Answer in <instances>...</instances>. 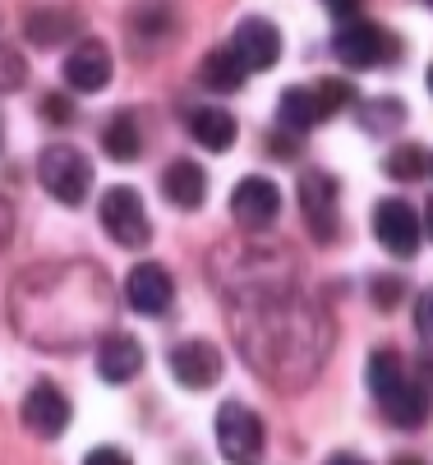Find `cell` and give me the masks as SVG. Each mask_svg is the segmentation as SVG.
I'll use <instances>...</instances> for the list:
<instances>
[{
  "label": "cell",
  "mask_w": 433,
  "mask_h": 465,
  "mask_svg": "<svg viewBox=\"0 0 433 465\" xmlns=\"http://www.w3.org/2000/svg\"><path fill=\"white\" fill-rule=\"evenodd\" d=\"M37 180H42V189L55 198V203L74 208V203H84L88 189H93V166H88V157L74 143H51L37 157Z\"/></svg>",
  "instance_id": "obj_1"
},
{
  "label": "cell",
  "mask_w": 433,
  "mask_h": 465,
  "mask_svg": "<svg viewBox=\"0 0 433 465\" xmlns=\"http://www.w3.org/2000/svg\"><path fill=\"white\" fill-rule=\"evenodd\" d=\"M97 217H102L106 235H111L120 249H139V244H148V235H153L148 208H143L139 189H130V184L106 189V193H102V203H97Z\"/></svg>",
  "instance_id": "obj_2"
},
{
  "label": "cell",
  "mask_w": 433,
  "mask_h": 465,
  "mask_svg": "<svg viewBox=\"0 0 433 465\" xmlns=\"http://www.w3.org/2000/svg\"><path fill=\"white\" fill-rule=\"evenodd\" d=\"M217 447L231 465H259L263 460V447H268V433H263V420L240 406V401H226L217 411Z\"/></svg>",
  "instance_id": "obj_3"
},
{
  "label": "cell",
  "mask_w": 433,
  "mask_h": 465,
  "mask_svg": "<svg viewBox=\"0 0 433 465\" xmlns=\"http://www.w3.org/2000/svg\"><path fill=\"white\" fill-rule=\"evenodd\" d=\"M332 51H337L341 64H350V70H374V64H383L397 46H392V37L379 24H369V19H341L337 24V37H332Z\"/></svg>",
  "instance_id": "obj_4"
},
{
  "label": "cell",
  "mask_w": 433,
  "mask_h": 465,
  "mask_svg": "<svg viewBox=\"0 0 433 465\" xmlns=\"http://www.w3.org/2000/svg\"><path fill=\"white\" fill-rule=\"evenodd\" d=\"M300 213H304V226L319 244L337 240V180L328 171H304L300 175Z\"/></svg>",
  "instance_id": "obj_5"
},
{
  "label": "cell",
  "mask_w": 433,
  "mask_h": 465,
  "mask_svg": "<svg viewBox=\"0 0 433 465\" xmlns=\"http://www.w3.org/2000/svg\"><path fill=\"white\" fill-rule=\"evenodd\" d=\"M374 235L388 253L415 258L419 253V217L406 198H379L374 203Z\"/></svg>",
  "instance_id": "obj_6"
},
{
  "label": "cell",
  "mask_w": 433,
  "mask_h": 465,
  "mask_svg": "<svg viewBox=\"0 0 433 465\" xmlns=\"http://www.w3.org/2000/svg\"><path fill=\"white\" fill-rule=\"evenodd\" d=\"M231 213L244 231H268L277 217H281V189L268 180V175H250L240 180L235 193H231Z\"/></svg>",
  "instance_id": "obj_7"
},
{
  "label": "cell",
  "mask_w": 433,
  "mask_h": 465,
  "mask_svg": "<svg viewBox=\"0 0 433 465\" xmlns=\"http://www.w3.org/2000/svg\"><path fill=\"white\" fill-rule=\"evenodd\" d=\"M231 51H235V60L250 74H268L272 64L281 60V33L268 19H244L235 28V37H231Z\"/></svg>",
  "instance_id": "obj_8"
},
{
  "label": "cell",
  "mask_w": 433,
  "mask_h": 465,
  "mask_svg": "<svg viewBox=\"0 0 433 465\" xmlns=\"http://www.w3.org/2000/svg\"><path fill=\"white\" fill-rule=\"evenodd\" d=\"M24 424L37 433V438H60L70 424V401H65V391H60L55 382H33L28 396H24Z\"/></svg>",
  "instance_id": "obj_9"
},
{
  "label": "cell",
  "mask_w": 433,
  "mask_h": 465,
  "mask_svg": "<svg viewBox=\"0 0 433 465\" xmlns=\"http://www.w3.org/2000/svg\"><path fill=\"white\" fill-rule=\"evenodd\" d=\"M166 364H171V378L190 391H203L221 378V355H217L212 341H180Z\"/></svg>",
  "instance_id": "obj_10"
},
{
  "label": "cell",
  "mask_w": 433,
  "mask_h": 465,
  "mask_svg": "<svg viewBox=\"0 0 433 465\" xmlns=\"http://www.w3.org/2000/svg\"><path fill=\"white\" fill-rule=\"evenodd\" d=\"M125 300H130V309L157 318V313L171 309L175 282H171V272L162 268V262H139V268H130V277H125Z\"/></svg>",
  "instance_id": "obj_11"
},
{
  "label": "cell",
  "mask_w": 433,
  "mask_h": 465,
  "mask_svg": "<svg viewBox=\"0 0 433 465\" xmlns=\"http://www.w3.org/2000/svg\"><path fill=\"white\" fill-rule=\"evenodd\" d=\"M65 84L74 93H102L111 84V51L102 42H79L65 55Z\"/></svg>",
  "instance_id": "obj_12"
},
{
  "label": "cell",
  "mask_w": 433,
  "mask_h": 465,
  "mask_svg": "<svg viewBox=\"0 0 433 465\" xmlns=\"http://www.w3.org/2000/svg\"><path fill=\"white\" fill-rule=\"evenodd\" d=\"M139 369H143V346L130 331H111V337L97 341V373L106 382H130Z\"/></svg>",
  "instance_id": "obj_13"
},
{
  "label": "cell",
  "mask_w": 433,
  "mask_h": 465,
  "mask_svg": "<svg viewBox=\"0 0 433 465\" xmlns=\"http://www.w3.org/2000/svg\"><path fill=\"white\" fill-rule=\"evenodd\" d=\"M162 193L171 198L175 208H199L203 198H208V175H203V166L199 162H190V157H175L166 171H162Z\"/></svg>",
  "instance_id": "obj_14"
},
{
  "label": "cell",
  "mask_w": 433,
  "mask_h": 465,
  "mask_svg": "<svg viewBox=\"0 0 433 465\" xmlns=\"http://www.w3.org/2000/svg\"><path fill=\"white\" fill-rule=\"evenodd\" d=\"M190 134L199 139V148L208 153H231L235 148V134H240V124L226 106H199L190 115Z\"/></svg>",
  "instance_id": "obj_15"
},
{
  "label": "cell",
  "mask_w": 433,
  "mask_h": 465,
  "mask_svg": "<svg viewBox=\"0 0 433 465\" xmlns=\"http://www.w3.org/2000/svg\"><path fill=\"white\" fill-rule=\"evenodd\" d=\"M379 406H383V415H388L397 429H419V424L428 420V411H433L428 387H424V382H410V378H406L397 391H388Z\"/></svg>",
  "instance_id": "obj_16"
},
{
  "label": "cell",
  "mask_w": 433,
  "mask_h": 465,
  "mask_svg": "<svg viewBox=\"0 0 433 465\" xmlns=\"http://www.w3.org/2000/svg\"><path fill=\"white\" fill-rule=\"evenodd\" d=\"M102 148H106V157H115V162H134V157L143 153L139 120H134L130 111H115V115L106 120V129H102Z\"/></svg>",
  "instance_id": "obj_17"
},
{
  "label": "cell",
  "mask_w": 433,
  "mask_h": 465,
  "mask_svg": "<svg viewBox=\"0 0 433 465\" xmlns=\"http://www.w3.org/2000/svg\"><path fill=\"white\" fill-rule=\"evenodd\" d=\"M244 64L235 60V51L231 46H217V51H208L203 55V64H199V79H203V88H212V93H235L240 84H244Z\"/></svg>",
  "instance_id": "obj_18"
},
{
  "label": "cell",
  "mask_w": 433,
  "mask_h": 465,
  "mask_svg": "<svg viewBox=\"0 0 433 465\" xmlns=\"http://www.w3.org/2000/svg\"><path fill=\"white\" fill-rule=\"evenodd\" d=\"M277 120L290 134H304V129L319 124V102H314V88H286L281 102H277Z\"/></svg>",
  "instance_id": "obj_19"
},
{
  "label": "cell",
  "mask_w": 433,
  "mask_h": 465,
  "mask_svg": "<svg viewBox=\"0 0 433 465\" xmlns=\"http://www.w3.org/2000/svg\"><path fill=\"white\" fill-rule=\"evenodd\" d=\"M406 382V369H401V355L397 351H374L369 355V391H374V401H383L388 391H397Z\"/></svg>",
  "instance_id": "obj_20"
},
{
  "label": "cell",
  "mask_w": 433,
  "mask_h": 465,
  "mask_svg": "<svg viewBox=\"0 0 433 465\" xmlns=\"http://www.w3.org/2000/svg\"><path fill=\"white\" fill-rule=\"evenodd\" d=\"M24 28H28V37H33L37 46H51V42H60V37L74 33V19L60 15V10H37V15H28Z\"/></svg>",
  "instance_id": "obj_21"
},
{
  "label": "cell",
  "mask_w": 433,
  "mask_h": 465,
  "mask_svg": "<svg viewBox=\"0 0 433 465\" xmlns=\"http://www.w3.org/2000/svg\"><path fill=\"white\" fill-rule=\"evenodd\" d=\"M383 171H388L392 180H419V175H428V153H424L419 143H401V148L388 153Z\"/></svg>",
  "instance_id": "obj_22"
},
{
  "label": "cell",
  "mask_w": 433,
  "mask_h": 465,
  "mask_svg": "<svg viewBox=\"0 0 433 465\" xmlns=\"http://www.w3.org/2000/svg\"><path fill=\"white\" fill-rule=\"evenodd\" d=\"M314 102H319V120H328V115H337V111H346L355 102V88L346 79H323L314 88Z\"/></svg>",
  "instance_id": "obj_23"
},
{
  "label": "cell",
  "mask_w": 433,
  "mask_h": 465,
  "mask_svg": "<svg viewBox=\"0 0 433 465\" xmlns=\"http://www.w3.org/2000/svg\"><path fill=\"white\" fill-rule=\"evenodd\" d=\"M401 102H374V106H364L359 111V120L369 124V129H388V124H401Z\"/></svg>",
  "instance_id": "obj_24"
},
{
  "label": "cell",
  "mask_w": 433,
  "mask_h": 465,
  "mask_svg": "<svg viewBox=\"0 0 433 465\" xmlns=\"http://www.w3.org/2000/svg\"><path fill=\"white\" fill-rule=\"evenodd\" d=\"M415 331H419V337L433 346V286L415 300Z\"/></svg>",
  "instance_id": "obj_25"
},
{
  "label": "cell",
  "mask_w": 433,
  "mask_h": 465,
  "mask_svg": "<svg viewBox=\"0 0 433 465\" xmlns=\"http://www.w3.org/2000/svg\"><path fill=\"white\" fill-rule=\"evenodd\" d=\"M84 465H134V460H130L125 447H93V451L84 456Z\"/></svg>",
  "instance_id": "obj_26"
},
{
  "label": "cell",
  "mask_w": 433,
  "mask_h": 465,
  "mask_svg": "<svg viewBox=\"0 0 433 465\" xmlns=\"http://www.w3.org/2000/svg\"><path fill=\"white\" fill-rule=\"evenodd\" d=\"M42 111H46V120H55V124H70V120H74V102H65L60 93H51V97L42 102Z\"/></svg>",
  "instance_id": "obj_27"
},
{
  "label": "cell",
  "mask_w": 433,
  "mask_h": 465,
  "mask_svg": "<svg viewBox=\"0 0 433 465\" xmlns=\"http://www.w3.org/2000/svg\"><path fill=\"white\" fill-rule=\"evenodd\" d=\"M397 300H401V282L397 277H374V304L392 309Z\"/></svg>",
  "instance_id": "obj_28"
},
{
  "label": "cell",
  "mask_w": 433,
  "mask_h": 465,
  "mask_svg": "<svg viewBox=\"0 0 433 465\" xmlns=\"http://www.w3.org/2000/svg\"><path fill=\"white\" fill-rule=\"evenodd\" d=\"M323 5H328L337 19H355V10L364 5V0H323Z\"/></svg>",
  "instance_id": "obj_29"
},
{
  "label": "cell",
  "mask_w": 433,
  "mask_h": 465,
  "mask_svg": "<svg viewBox=\"0 0 433 465\" xmlns=\"http://www.w3.org/2000/svg\"><path fill=\"white\" fill-rule=\"evenodd\" d=\"M328 465H369V460L355 456V451H337V456H328Z\"/></svg>",
  "instance_id": "obj_30"
},
{
  "label": "cell",
  "mask_w": 433,
  "mask_h": 465,
  "mask_svg": "<svg viewBox=\"0 0 433 465\" xmlns=\"http://www.w3.org/2000/svg\"><path fill=\"white\" fill-rule=\"evenodd\" d=\"M10 226H15V217H10L5 203H0V249H5V240H10Z\"/></svg>",
  "instance_id": "obj_31"
},
{
  "label": "cell",
  "mask_w": 433,
  "mask_h": 465,
  "mask_svg": "<svg viewBox=\"0 0 433 465\" xmlns=\"http://www.w3.org/2000/svg\"><path fill=\"white\" fill-rule=\"evenodd\" d=\"M419 231H428V240H433V198L424 203V222H419Z\"/></svg>",
  "instance_id": "obj_32"
},
{
  "label": "cell",
  "mask_w": 433,
  "mask_h": 465,
  "mask_svg": "<svg viewBox=\"0 0 433 465\" xmlns=\"http://www.w3.org/2000/svg\"><path fill=\"white\" fill-rule=\"evenodd\" d=\"M392 465H419V460H415V456H397Z\"/></svg>",
  "instance_id": "obj_33"
},
{
  "label": "cell",
  "mask_w": 433,
  "mask_h": 465,
  "mask_svg": "<svg viewBox=\"0 0 433 465\" xmlns=\"http://www.w3.org/2000/svg\"><path fill=\"white\" fill-rule=\"evenodd\" d=\"M424 84H428V93H433V64H428V74H424Z\"/></svg>",
  "instance_id": "obj_34"
},
{
  "label": "cell",
  "mask_w": 433,
  "mask_h": 465,
  "mask_svg": "<svg viewBox=\"0 0 433 465\" xmlns=\"http://www.w3.org/2000/svg\"><path fill=\"white\" fill-rule=\"evenodd\" d=\"M428 171H433V157H428Z\"/></svg>",
  "instance_id": "obj_35"
},
{
  "label": "cell",
  "mask_w": 433,
  "mask_h": 465,
  "mask_svg": "<svg viewBox=\"0 0 433 465\" xmlns=\"http://www.w3.org/2000/svg\"><path fill=\"white\" fill-rule=\"evenodd\" d=\"M424 5H433V0H424Z\"/></svg>",
  "instance_id": "obj_36"
}]
</instances>
